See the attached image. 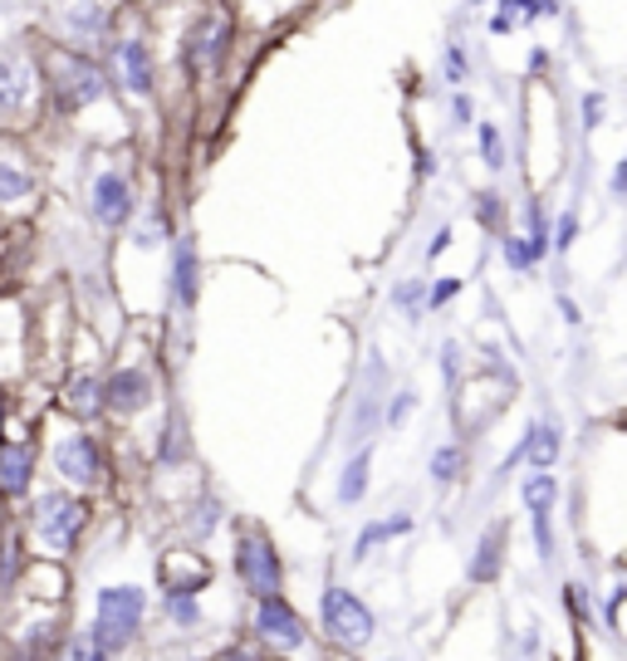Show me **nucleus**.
I'll use <instances>...</instances> for the list:
<instances>
[{
  "instance_id": "obj_24",
  "label": "nucleus",
  "mask_w": 627,
  "mask_h": 661,
  "mask_svg": "<svg viewBox=\"0 0 627 661\" xmlns=\"http://www.w3.org/2000/svg\"><path fill=\"white\" fill-rule=\"evenodd\" d=\"M530 255L534 260H544V250H550V225H544V211H540V201H530Z\"/></svg>"
},
{
  "instance_id": "obj_19",
  "label": "nucleus",
  "mask_w": 627,
  "mask_h": 661,
  "mask_svg": "<svg viewBox=\"0 0 627 661\" xmlns=\"http://www.w3.org/2000/svg\"><path fill=\"white\" fill-rule=\"evenodd\" d=\"M221 35H226L221 20H201V30H191V60H197V64L216 60V50H221Z\"/></svg>"
},
{
  "instance_id": "obj_7",
  "label": "nucleus",
  "mask_w": 627,
  "mask_h": 661,
  "mask_svg": "<svg viewBox=\"0 0 627 661\" xmlns=\"http://www.w3.org/2000/svg\"><path fill=\"white\" fill-rule=\"evenodd\" d=\"M524 505H530L534 520V544H540V558H554V529H550V510H554V475L540 471L524 481Z\"/></svg>"
},
{
  "instance_id": "obj_1",
  "label": "nucleus",
  "mask_w": 627,
  "mask_h": 661,
  "mask_svg": "<svg viewBox=\"0 0 627 661\" xmlns=\"http://www.w3.org/2000/svg\"><path fill=\"white\" fill-rule=\"evenodd\" d=\"M143 608H147L143 588H128V584H118V588H98V618H94V632H88L94 652H98V657H108V661L118 657L123 647L133 642V632H138Z\"/></svg>"
},
{
  "instance_id": "obj_26",
  "label": "nucleus",
  "mask_w": 627,
  "mask_h": 661,
  "mask_svg": "<svg viewBox=\"0 0 627 661\" xmlns=\"http://www.w3.org/2000/svg\"><path fill=\"white\" fill-rule=\"evenodd\" d=\"M481 157H485V167H505V143H500V128L495 123H481Z\"/></svg>"
},
{
  "instance_id": "obj_39",
  "label": "nucleus",
  "mask_w": 627,
  "mask_h": 661,
  "mask_svg": "<svg viewBox=\"0 0 627 661\" xmlns=\"http://www.w3.org/2000/svg\"><path fill=\"white\" fill-rule=\"evenodd\" d=\"M476 6H485V0H476Z\"/></svg>"
},
{
  "instance_id": "obj_33",
  "label": "nucleus",
  "mask_w": 627,
  "mask_h": 661,
  "mask_svg": "<svg viewBox=\"0 0 627 661\" xmlns=\"http://www.w3.org/2000/svg\"><path fill=\"white\" fill-rule=\"evenodd\" d=\"M598 123H603V98L588 94L584 98V128H598Z\"/></svg>"
},
{
  "instance_id": "obj_32",
  "label": "nucleus",
  "mask_w": 627,
  "mask_h": 661,
  "mask_svg": "<svg viewBox=\"0 0 627 661\" xmlns=\"http://www.w3.org/2000/svg\"><path fill=\"white\" fill-rule=\"evenodd\" d=\"M456 290H461V284H456V280H441L437 290H427V304H431V309H441V304H447V300H456Z\"/></svg>"
},
{
  "instance_id": "obj_11",
  "label": "nucleus",
  "mask_w": 627,
  "mask_h": 661,
  "mask_svg": "<svg viewBox=\"0 0 627 661\" xmlns=\"http://www.w3.org/2000/svg\"><path fill=\"white\" fill-rule=\"evenodd\" d=\"M64 108H84L104 94V74L94 70L88 60H64Z\"/></svg>"
},
{
  "instance_id": "obj_10",
  "label": "nucleus",
  "mask_w": 627,
  "mask_h": 661,
  "mask_svg": "<svg viewBox=\"0 0 627 661\" xmlns=\"http://www.w3.org/2000/svg\"><path fill=\"white\" fill-rule=\"evenodd\" d=\"M118 78H123V88L128 94H138V98H147L153 94V54H147V44L143 40H123L118 44Z\"/></svg>"
},
{
  "instance_id": "obj_4",
  "label": "nucleus",
  "mask_w": 627,
  "mask_h": 661,
  "mask_svg": "<svg viewBox=\"0 0 627 661\" xmlns=\"http://www.w3.org/2000/svg\"><path fill=\"white\" fill-rule=\"evenodd\" d=\"M236 574L245 578V588L255 592V598H270V592H280V558L270 549L260 534H245L241 544H236Z\"/></svg>"
},
{
  "instance_id": "obj_6",
  "label": "nucleus",
  "mask_w": 627,
  "mask_h": 661,
  "mask_svg": "<svg viewBox=\"0 0 627 661\" xmlns=\"http://www.w3.org/2000/svg\"><path fill=\"white\" fill-rule=\"evenodd\" d=\"M255 627H260V637H265V642H275V647H304V622L294 618V608L280 598V592L260 598Z\"/></svg>"
},
{
  "instance_id": "obj_14",
  "label": "nucleus",
  "mask_w": 627,
  "mask_h": 661,
  "mask_svg": "<svg viewBox=\"0 0 627 661\" xmlns=\"http://www.w3.org/2000/svg\"><path fill=\"white\" fill-rule=\"evenodd\" d=\"M558 447H564V437H558L554 421H540V427L524 431V455L534 461V471H554L558 461Z\"/></svg>"
},
{
  "instance_id": "obj_31",
  "label": "nucleus",
  "mask_w": 627,
  "mask_h": 661,
  "mask_svg": "<svg viewBox=\"0 0 627 661\" xmlns=\"http://www.w3.org/2000/svg\"><path fill=\"white\" fill-rule=\"evenodd\" d=\"M447 78H451V84H461V78H466V54H461V44H451V50H447Z\"/></svg>"
},
{
  "instance_id": "obj_37",
  "label": "nucleus",
  "mask_w": 627,
  "mask_h": 661,
  "mask_svg": "<svg viewBox=\"0 0 627 661\" xmlns=\"http://www.w3.org/2000/svg\"><path fill=\"white\" fill-rule=\"evenodd\" d=\"M447 245H451V231H441V235H437V241H431V245H427V260H437V255H441V250H447Z\"/></svg>"
},
{
  "instance_id": "obj_35",
  "label": "nucleus",
  "mask_w": 627,
  "mask_h": 661,
  "mask_svg": "<svg viewBox=\"0 0 627 661\" xmlns=\"http://www.w3.org/2000/svg\"><path fill=\"white\" fill-rule=\"evenodd\" d=\"M451 113H456V123H471L476 118V108H471V98H466V94L451 98Z\"/></svg>"
},
{
  "instance_id": "obj_15",
  "label": "nucleus",
  "mask_w": 627,
  "mask_h": 661,
  "mask_svg": "<svg viewBox=\"0 0 627 661\" xmlns=\"http://www.w3.org/2000/svg\"><path fill=\"white\" fill-rule=\"evenodd\" d=\"M173 290L181 309H197V250L187 241L177 245V265H173Z\"/></svg>"
},
{
  "instance_id": "obj_28",
  "label": "nucleus",
  "mask_w": 627,
  "mask_h": 661,
  "mask_svg": "<svg viewBox=\"0 0 627 661\" xmlns=\"http://www.w3.org/2000/svg\"><path fill=\"white\" fill-rule=\"evenodd\" d=\"M500 250H505V265H510V270H530V265H534L530 245H524L520 235H505V245H500Z\"/></svg>"
},
{
  "instance_id": "obj_22",
  "label": "nucleus",
  "mask_w": 627,
  "mask_h": 661,
  "mask_svg": "<svg viewBox=\"0 0 627 661\" xmlns=\"http://www.w3.org/2000/svg\"><path fill=\"white\" fill-rule=\"evenodd\" d=\"M70 30L74 35H98V30H104V10H98L94 0H79L70 10Z\"/></svg>"
},
{
  "instance_id": "obj_9",
  "label": "nucleus",
  "mask_w": 627,
  "mask_h": 661,
  "mask_svg": "<svg viewBox=\"0 0 627 661\" xmlns=\"http://www.w3.org/2000/svg\"><path fill=\"white\" fill-rule=\"evenodd\" d=\"M147 402H153V378L143 368H118L104 382V407H113V412H138Z\"/></svg>"
},
{
  "instance_id": "obj_38",
  "label": "nucleus",
  "mask_w": 627,
  "mask_h": 661,
  "mask_svg": "<svg viewBox=\"0 0 627 661\" xmlns=\"http://www.w3.org/2000/svg\"><path fill=\"white\" fill-rule=\"evenodd\" d=\"M417 172H421V177L437 172V157H431V153H417Z\"/></svg>"
},
{
  "instance_id": "obj_5",
  "label": "nucleus",
  "mask_w": 627,
  "mask_h": 661,
  "mask_svg": "<svg viewBox=\"0 0 627 661\" xmlns=\"http://www.w3.org/2000/svg\"><path fill=\"white\" fill-rule=\"evenodd\" d=\"M54 471H60L70 485H98V475H104V461H98V441L88 437V431H74V437H64L60 447H54Z\"/></svg>"
},
{
  "instance_id": "obj_34",
  "label": "nucleus",
  "mask_w": 627,
  "mask_h": 661,
  "mask_svg": "<svg viewBox=\"0 0 627 661\" xmlns=\"http://www.w3.org/2000/svg\"><path fill=\"white\" fill-rule=\"evenodd\" d=\"M70 661H108V657H98L94 642H88V637H79V642L70 647Z\"/></svg>"
},
{
  "instance_id": "obj_17",
  "label": "nucleus",
  "mask_w": 627,
  "mask_h": 661,
  "mask_svg": "<svg viewBox=\"0 0 627 661\" xmlns=\"http://www.w3.org/2000/svg\"><path fill=\"white\" fill-rule=\"evenodd\" d=\"M412 529V520L407 515H397V520H378V524H368V529L358 534V544H353V558H368L373 549H378L383 539H393V534H407Z\"/></svg>"
},
{
  "instance_id": "obj_21",
  "label": "nucleus",
  "mask_w": 627,
  "mask_h": 661,
  "mask_svg": "<svg viewBox=\"0 0 627 661\" xmlns=\"http://www.w3.org/2000/svg\"><path fill=\"white\" fill-rule=\"evenodd\" d=\"M495 564H500V529H490L481 539V554H476V564H471V578H476V584L495 578Z\"/></svg>"
},
{
  "instance_id": "obj_16",
  "label": "nucleus",
  "mask_w": 627,
  "mask_h": 661,
  "mask_svg": "<svg viewBox=\"0 0 627 661\" xmlns=\"http://www.w3.org/2000/svg\"><path fill=\"white\" fill-rule=\"evenodd\" d=\"M368 471H373V451L363 447V451L344 465V481H338V505H358L363 490H368Z\"/></svg>"
},
{
  "instance_id": "obj_23",
  "label": "nucleus",
  "mask_w": 627,
  "mask_h": 661,
  "mask_svg": "<svg viewBox=\"0 0 627 661\" xmlns=\"http://www.w3.org/2000/svg\"><path fill=\"white\" fill-rule=\"evenodd\" d=\"M421 300H427V284H421V280H407V284H397V290H393V304H397V309H403L407 318L421 314Z\"/></svg>"
},
{
  "instance_id": "obj_20",
  "label": "nucleus",
  "mask_w": 627,
  "mask_h": 661,
  "mask_svg": "<svg viewBox=\"0 0 627 661\" xmlns=\"http://www.w3.org/2000/svg\"><path fill=\"white\" fill-rule=\"evenodd\" d=\"M70 407L79 417H94L98 407H104V397H98V382L94 378H74L70 382Z\"/></svg>"
},
{
  "instance_id": "obj_27",
  "label": "nucleus",
  "mask_w": 627,
  "mask_h": 661,
  "mask_svg": "<svg viewBox=\"0 0 627 661\" xmlns=\"http://www.w3.org/2000/svg\"><path fill=\"white\" fill-rule=\"evenodd\" d=\"M167 602H173V618H177L181 627H197V622H201L197 592H167Z\"/></svg>"
},
{
  "instance_id": "obj_30",
  "label": "nucleus",
  "mask_w": 627,
  "mask_h": 661,
  "mask_svg": "<svg viewBox=\"0 0 627 661\" xmlns=\"http://www.w3.org/2000/svg\"><path fill=\"white\" fill-rule=\"evenodd\" d=\"M412 407H417V392H397L393 402H387V427H397V421L412 412Z\"/></svg>"
},
{
  "instance_id": "obj_36",
  "label": "nucleus",
  "mask_w": 627,
  "mask_h": 661,
  "mask_svg": "<svg viewBox=\"0 0 627 661\" xmlns=\"http://www.w3.org/2000/svg\"><path fill=\"white\" fill-rule=\"evenodd\" d=\"M623 191H627V162L613 167V197H623Z\"/></svg>"
},
{
  "instance_id": "obj_29",
  "label": "nucleus",
  "mask_w": 627,
  "mask_h": 661,
  "mask_svg": "<svg viewBox=\"0 0 627 661\" xmlns=\"http://www.w3.org/2000/svg\"><path fill=\"white\" fill-rule=\"evenodd\" d=\"M574 241H578V216H574V211H564V216H558V235H554V245H558V250H568Z\"/></svg>"
},
{
  "instance_id": "obj_25",
  "label": "nucleus",
  "mask_w": 627,
  "mask_h": 661,
  "mask_svg": "<svg viewBox=\"0 0 627 661\" xmlns=\"http://www.w3.org/2000/svg\"><path fill=\"white\" fill-rule=\"evenodd\" d=\"M456 471H461V447H441L437 455H431V481H456Z\"/></svg>"
},
{
  "instance_id": "obj_2",
  "label": "nucleus",
  "mask_w": 627,
  "mask_h": 661,
  "mask_svg": "<svg viewBox=\"0 0 627 661\" xmlns=\"http://www.w3.org/2000/svg\"><path fill=\"white\" fill-rule=\"evenodd\" d=\"M318 618H324L334 642H344V647H368L373 642V612L363 608V598H353L348 588H324Z\"/></svg>"
},
{
  "instance_id": "obj_8",
  "label": "nucleus",
  "mask_w": 627,
  "mask_h": 661,
  "mask_svg": "<svg viewBox=\"0 0 627 661\" xmlns=\"http://www.w3.org/2000/svg\"><path fill=\"white\" fill-rule=\"evenodd\" d=\"M133 207H138V201H133L128 177L104 172V177L94 181V216H98L104 225H113V231H118V225H128V221H133Z\"/></svg>"
},
{
  "instance_id": "obj_12",
  "label": "nucleus",
  "mask_w": 627,
  "mask_h": 661,
  "mask_svg": "<svg viewBox=\"0 0 627 661\" xmlns=\"http://www.w3.org/2000/svg\"><path fill=\"white\" fill-rule=\"evenodd\" d=\"M35 475V451L30 447H0V495H25Z\"/></svg>"
},
{
  "instance_id": "obj_18",
  "label": "nucleus",
  "mask_w": 627,
  "mask_h": 661,
  "mask_svg": "<svg viewBox=\"0 0 627 661\" xmlns=\"http://www.w3.org/2000/svg\"><path fill=\"white\" fill-rule=\"evenodd\" d=\"M30 191H35V177H30L25 167H15V162H6V157H0V201H6V207H15V201H25Z\"/></svg>"
},
{
  "instance_id": "obj_40",
  "label": "nucleus",
  "mask_w": 627,
  "mask_h": 661,
  "mask_svg": "<svg viewBox=\"0 0 627 661\" xmlns=\"http://www.w3.org/2000/svg\"><path fill=\"white\" fill-rule=\"evenodd\" d=\"M0 412H6V402H0Z\"/></svg>"
},
{
  "instance_id": "obj_3",
  "label": "nucleus",
  "mask_w": 627,
  "mask_h": 661,
  "mask_svg": "<svg viewBox=\"0 0 627 661\" xmlns=\"http://www.w3.org/2000/svg\"><path fill=\"white\" fill-rule=\"evenodd\" d=\"M40 539L50 544V549H70L79 539V529H84V500L74 495H40Z\"/></svg>"
},
{
  "instance_id": "obj_13",
  "label": "nucleus",
  "mask_w": 627,
  "mask_h": 661,
  "mask_svg": "<svg viewBox=\"0 0 627 661\" xmlns=\"http://www.w3.org/2000/svg\"><path fill=\"white\" fill-rule=\"evenodd\" d=\"M30 70L15 60H0V113H20L30 104Z\"/></svg>"
}]
</instances>
